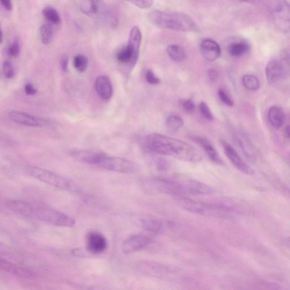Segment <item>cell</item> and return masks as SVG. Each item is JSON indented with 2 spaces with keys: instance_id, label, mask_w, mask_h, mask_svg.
<instances>
[{
  "instance_id": "cb8c5ba5",
  "label": "cell",
  "mask_w": 290,
  "mask_h": 290,
  "mask_svg": "<svg viewBox=\"0 0 290 290\" xmlns=\"http://www.w3.org/2000/svg\"><path fill=\"white\" fill-rule=\"evenodd\" d=\"M184 125L183 119L179 116L172 115L169 116L165 122V127L169 132L175 133L179 131Z\"/></svg>"
},
{
  "instance_id": "4316f807",
  "label": "cell",
  "mask_w": 290,
  "mask_h": 290,
  "mask_svg": "<svg viewBox=\"0 0 290 290\" xmlns=\"http://www.w3.org/2000/svg\"><path fill=\"white\" fill-rule=\"evenodd\" d=\"M44 17L49 23L53 25H58L61 23V17L57 11L52 7H47L43 11Z\"/></svg>"
},
{
  "instance_id": "d6986e66",
  "label": "cell",
  "mask_w": 290,
  "mask_h": 290,
  "mask_svg": "<svg viewBox=\"0 0 290 290\" xmlns=\"http://www.w3.org/2000/svg\"><path fill=\"white\" fill-rule=\"evenodd\" d=\"M0 269L16 276L25 278V279H28L34 276V273L27 269L17 266L1 258H0Z\"/></svg>"
},
{
  "instance_id": "44dd1931",
  "label": "cell",
  "mask_w": 290,
  "mask_h": 290,
  "mask_svg": "<svg viewBox=\"0 0 290 290\" xmlns=\"http://www.w3.org/2000/svg\"><path fill=\"white\" fill-rule=\"evenodd\" d=\"M268 119L273 127L280 128L285 122V112L279 106H272L268 111Z\"/></svg>"
},
{
  "instance_id": "9c48e42d",
  "label": "cell",
  "mask_w": 290,
  "mask_h": 290,
  "mask_svg": "<svg viewBox=\"0 0 290 290\" xmlns=\"http://www.w3.org/2000/svg\"><path fill=\"white\" fill-rule=\"evenodd\" d=\"M110 171L123 173H135L138 167L133 161L119 157L110 156L106 154L101 157L96 165Z\"/></svg>"
},
{
  "instance_id": "277c9868",
  "label": "cell",
  "mask_w": 290,
  "mask_h": 290,
  "mask_svg": "<svg viewBox=\"0 0 290 290\" xmlns=\"http://www.w3.org/2000/svg\"><path fill=\"white\" fill-rule=\"evenodd\" d=\"M80 8L83 13L90 18L103 20L112 27H117V11L102 0H81Z\"/></svg>"
},
{
  "instance_id": "484cf974",
  "label": "cell",
  "mask_w": 290,
  "mask_h": 290,
  "mask_svg": "<svg viewBox=\"0 0 290 290\" xmlns=\"http://www.w3.org/2000/svg\"><path fill=\"white\" fill-rule=\"evenodd\" d=\"M53 24L49 23H44L40 27V39L43 44H47L50 43L53 39Z\"/></svg>"
},
{
  "instance_id": "7402d4cb",
  "label": "cell",
  "mask_w": 290,
  "mask_h": 290,
  "mask_svg": "<svg viewBox=\"0 0 290 290\" xmlns=\"http://www.w3.org/2000/svg\"><path fill=\"white\" fill-rule=\"evenodd\" d=\"M167 52L171 59L177 63L183 61L186 58L184 49L178 45H170L167 48Z\"/></svg>"
},
{
  "instance_id": "ba28073f",
  "label": "cell",
  "mask_w": 290,
  "mask_h": 290,
  "mask_svg": "<svg viewBox=\"0 0 290 290\" xmlns=\"http://www.w3.org/2000/svg\"><path fill=\"white\" fill-rule=\"evenodd\" d=\"M28 171L31 176L36 179L53 186L54 187L64 190H70L73 188V185L71 181L55 173L46 170V169L36 167H30L28 168Z\"/></svg>"
},
{
  "instance_id": "e0dca14e",
  "label": "cell",
  "mask_w": 290,
  "mask_h": 290,
  "mask_svg": "<svg viewBox=\"0 0 290 290\" xmlns=\"http://www.w3.org/2000/svg\"><path fill=\"white\" fill-rule=\"evenodd\" d=\"M95 88L98 96L103 100H109L113 95V85L110 78L107 76H99L95 80Z\"/></svg>"
},
{
  "instance_id": "2e32d148",
  "label": "cell",
  "mask_w": 290,
  "mask_h": 290,
  "mask_svg": "<svg viewBox=\"0 0 290 290\" xmlns=\"http://www.w3.org/2000/svg\"><path fill=\"white\" fill-rule=\"evenodd\" d=\"M200 51L205 59L214 61L218 59L221 54V48L216 41L210 39L202 41L200 44Z\"/></svg>"
},
{
  "instance_id": "d4e9b609",
  "label": "cell",
  "mask_w": 290,
  "mask_h": 290,
  "mask_svg": "<svg viewBox=\"0 0 290 290\" xmlns=\"http://www.w3.org/2000/svg\"><path fill=\"white\" fill-rule=\"evenodd\" d=\"M142 225L147 231L154 233H160L163 230V225L157 219L147 218L142 219Z\"/></svg>"
},
{
  "instance_id": "e575fe53",
  "label": "cell",
  "mask_w": 290,
  "mask_h": 290,
  "mask_svg": "<svg viewBox=\"0 0 290 290\" xmlns=\"http://www.w3.org/2000/svg\"><path fill=\"white\" fill-rule=\"evenodd\" d=\"M145 77L147 82L151 85H158L160 82L159 78L157 77L154 73L150 69L147 70L145 74Z\"/></svg>"
},
{
  "instance_id": "603a6c76",
  "label": "cell",
  "mask_w": 290,
  "mask_h": 290,
  "mask_svg": "<svg viewBox=\"0 0 290 290\" xmlns=\"http://www.w3.org/2000/svg\"><path fill=\"white\" fill-rule=\"evenodd\" d=\"M238 143L239 147L247 157L252 158H254L255 151L250 140L244 135H239L237 138Z\"/></svg>"
},
{
  "instance_id": "9a60e30c",
  "label": "cell",
  "mask_w": 290,
  "mask_h": 290,
  "mask_svg": "<svg viewBox=\"0 0 290 290\" xmlns=\"http://www.w3.org/2000/svg\"><path fill=\"white\" fill-rule=\"evenodd\" d=\"M227 45V50L229 55L234 57L245 55L250 50V45L245 39L239 37L231 38Z\"/></svg>"
},
{
  "instance_id": "6da1fadb",
  "label": "cell",
  "mask_w": 290,
  "mask_h": 290,
  "mask_svg": "<svg viewBox=\"0 0 290 290\" xmlns=\"http://www.w3.org/2000/svg\"><path fill=\"white\" fill-rule=\"evenodd\" d=\"M145 143L148 150L156 154L193 162L202 159L201 153L191 145L170 137L151 134L146 136Z\"/></svg>"
},
{
  "instance_id": "ab89813d",
  "label": "cell",
  "mask_w": 290,
  "mask_h": 290,
  "mask_svg": "<svg viewBox=\"0 0 290 290\" xmlns=\"http://www.w3.org/2000/svg\"><path fill=\"white\" fill-rule=\"evenodd\" d=\"M25 93L28 95H34L37 93V91L31 84H27L25 86Z\"/></svg>"
},
{
  "instance_id": "8d00e7d4",
  "label": "cell",
  "mask_w": 290,
  "mask_h": 290,
  "mask_svg": "<svg viewBox=\"0 0 290 290\" xmlns=\"http://www.w3.org/2000/svg\"><path fill=\"white\" fill-rule=\"evenodd\" d=\"M209 77L210 81L212 82L217 81L218 78L219 74L217 70L211 69L208 72Z\"/></svg>"
},
{
  "instance_id": "3957f363",
  "label": "cell",
  "mask_w": 290,
  "mask_h": 290,
  "mask_svg": "<svg viewBox=\"0 0 290 290\" xmlns=\"http://www.w3.org/2000/svg\"><path fill=\"white\" fill-rule=\"evenodd\" d=\"M28 218L59 227H71L76 225V221L73 218L45 204L30 203Z\"/></svg>"
},
{
  "instance_id": "836d02e7",
  "label": "cell",
  "mask_w": 290,
  "mask_h": 290,
  "mask_svg": "<svg viewBox=\"0 0 290 290\" xmlns=\"http://www.w3.org/2000/svg\"><path fill=\"white\" fill-rule=\"evenodd\" d=\"M3 73L4 75L7 78H12L14 75L13 65L9 61H5L3 64Z\"/></svg>"
},
{
  "instance_id": "4fadbf2b",
  "label": "cell",
  "mask_w": 290,
  "mask_h": 290,
  "mask_svg": "<svg viewBox=\"0 0 290 290\" xmlns=\"http://www.w3.org/2000/svg\"><path fill=\"white\" fill-rule=\"evenodd\" d=\"M86 248L93 254H99L107 249V241L102 234L92 231L86 237Z\"/></svg>"
},
{
  "instance_id": "7bdbcfd3",
  "label": "cell",
  "mask_w": 290,
  "mask_h": 290,
  "mask_svg": "<svg viewBox=\"0 0 290 290\" xmlns=\"http://www.w3.org/2000/svg\"><path fill=\"white\" fill-rule=\"evenodd\" d=\"M286 134H287L288 135V138H289V136H290V130H289V127L288 126L287 128V129H286Z\"/></svg>"
},
{
  "instance_id": "f35d334b",
  "label": "cell",
  "mask_w": 290,
  "mask_h": 290,
  "mask_svg": "<svg viewBox=\"0 0 290 290\" xmlns=\"http://www.w3.org/2000/svg\"><path fill=\"white\" fill-rule=\"evenodd\" d=\"M60 65L62 70L66 72L68 68V59L67 57L64 56L61 57L60 60Z\"/></svg>"
},
{
  "instance_id": "f1b7e54d",
  "label": "cell",
  "mask_w": 290,
  "mask_h": 290,
  "mask_svg": "<svg viewBox=\"0 0 290 290\" xmlns=\"http://www.w3.org/2000/svg\"><path fill=\"white\" fill-rule=\"evenodd\" d=\"M74 68L80 73L85 72L88 66V60L82 55H78L74 57L73 60Z\"/></svg>"
},
{
  "instance_id": "ee69618b",
  "label": "cell",
  "mask_w": 290,
  "mask_h": 290,
  "mask_svg": "<svg viewBox=\"0 0 290 290\" xmlns=\"http://www.w3.org/2000/svg\"><path fill=\"white\" fill-rule=\"evenodd\" d=\"M238 1L245 2H250L253 1V0H238Z\"/></svg>"
},
{
  "instance_id": "f546056e",
  "label": "cell",
  "mask_w": 290,
  "mask_h": 290,
  "mask_svg": "<svg viewBox=\"0 0 290 290\" xmlns=\"http://www.w3.org/2000/svg\"><path fill=\"white\" fill-rule=\"evenodd\" d=\"M199 109H200L201 115L206 119L212 121L214 120V116L210 109L209 107L206 104L205 102H202L199 106Z\"/></svg>"
},
{
  "instance_id": "60d3db41",
  "label": "cell",
  "mask_w": 290,
  "mask_h": 290,
  "mask_svg": "<svg viewBox=\"0 0 290 290\" xmlns=\"http://www.w3.org/2000/svg\"><path fill=\"white\" fill-rule=\"evenodd\" d=\"M1 5L7 10H11L12 9V3L11 0H0Z\"/></svg>"
},
{
  "instance_id": "ac0fdd59",
  "label": "cell",
  "mask_w": 290,
  "mask_h": 290,
  "mask_svg": "<svg viewBox=\"0 0 290 290\" xmlns=\"http://www.w3.org/2000/svg\"><path fill=\"white\" fill-rule=\"evenodd\" d=\"M191 139L204 149L206 154L208 155L211 161L216 164H223V160L218 151L208 140L200 136H193Z\"/></svg>"
},
{
  "instance_id": "ffe728a7",
  "label": "cell",
  "mask_w": 290,
  "mask_h": 290,
  "mask_svg": "<svg viewBox=\"0 0 290 290\" xmlns=\"http://www.w3.org/2000/svg\"><path fill=\"white\" fill-rule=\"evenodd\" d=\"M12 121L21 125L31 127H41L43 124L30 115L19 111H11L9 114Z\"/></svg>"
},
{
  "instance_id": "4dcf8cb0",
  "label": "cell",
  "mask_w": 290,
  "mask_h": 290,
  "mask_svg": "<svg viewBox=\"0 0 290 290\" xmlns=\"http://www.w3.org/2000/svg\"><path fill=\"white\" fill-rule=\"evenodd\" d=\"M219 99L225 105L229 107L234 106V102L224 90L219 89L218 92Z\"/></svg>"
},
{
  "instance_id": "52a82bcc",
  "label": "cell",
  "mask_w": 290,
  "mask_h": 290,
  "mask_svg": "<svg viewBox=\"0 0 290 290\" xmlns=\"http://www.w3.org/2000/svg\"><path fill=\"white\" fill-rule=\"evenodd\" d=\"M269 12L276 26L284 31L290 27V7L287 0H259Z\"/></svg>"
},
{
  "instance_id": "1f68e13d",
  "label": "cell",
  "mask_w": 290,
  "mask_h": 290,
  "mask_svg": "<svg viewBox=\"0 0 290 290\" xmlns=\"http://www.w3.org/2000/svg\"><path fill=\"white\" fill-rule=\"evenodd\" d=\"M127 1L141 9H148L153 3V0H127Z\"/></svg>"
},
{
  "instance_id": "7a4b0ae2",
  "label": "cell",
  "mask_w": 290,
  "mask_h": 290,
  "mask_svg": "<svg viewBox=\"0 0 290 290\" xmlns=\"http://www.w3.org/2000/svg\"><path fill=\"white\" fill-rule=\"evenodd\" d=\"M148 16L150 22L159 28L181 32L198 30L196 22L186 14L153 10Z\"/></svg>"
},
{
  "instance_id": "b9f144b4",
  "label": "cell",
  "mask_w": 290,
  "mask_h": 290,
  "mask_svg": "<svg viewBox=\"0 0 290 290\" xmlns=\"http://www.w3.org/2000/svg\"><path fill=\"white\" fill-rule=\"evenodd\" d=\"M2 40H3V34L1 26H0V43H1L2 42Z\"/></svg>"
},
{
  "instance_id": "5bb4252c",
  "label": "cell",
  "mask_w": 290,
  "mask_h": 290,
  "mask_svg": "<svg viewBox=\"0 0 290 290\" xmlns=\"http://www.w3.org/2000/svg\"><path fill=\"white\" fill-rule=\"evenodd\" d=\"M104 152L96 149H85V150H73L70 151V155L74 159L87 164L96 165L97 161L103 155Z\"/></svg>"
},
{
  "instance_id": "8fae6325",
  "label": "cell",
  "mask_w": 290,
  "mask_h": 290,
  "mask_svg": "<svg viewBox=\"0 0 290 290\" xmlns=\"http://www.w3.org/2000/svg\"><path fill=\"white\" fill-rule=\"evenodd\" d=\"M152 242L147 235L138 234L131 236L123 242L122 250L124 254H131L147 247Z\"/></svg>"
},
{
  "instance_id": "5b68a950",
  "label": "cell",
  "mask_w": 290,
  "mask_h": 290,
  "mask_svg": "<svg viewBox=\"0 0 290 290\" xmlns=\"http://www.w3.org/2000/svg\"><path fill=\"white\" fill-rule=\"evenodd\" d=\"M179 200L184 209L194 214L223 218L235 213L234 209L224 205L205 204L186 197L179 198Z\"/></svg>"
},
{
  "instance_id": "74e56055",
  "label": "cell",
  "mask_w": 290,
  "mask_h": 290,
  "mask_svg": "<svg viewBox=\"0 0 290 290\" xmlns=\"http://www.w3.org/2000/svg\"><path fill=\"white\" fill-rule=\"evenodd\" d=\"M156 167L159 170H163L167 167V163L163 159H159L156 161Z\"/></svg>"
},
{
  "instance_id": "30bf717a",
  "label": "cell",
  "mask_w": 290,
  "mask_h": 290,
  "mask_svg": "<svg viewBox=\"0 0 290 290\" xmlns=\"http://www.w3.org/2000/svg\"><path fill=\"white\" fill-rule=\"evenodd\" d=\"M265 74L269 84L276 85L287 78V66L280 60H272L269 62L265 69Z\"/></svg>"
},
{
  "instance_id": "7c38bea8",
  "label": "cell",
  "mask_w": 290,
  "mask_h": 290,
  "mask_svg": "<svg viewBox=\"0 0 290 290\" xmlns=\"http://www.w3.org/2000/svg\"><path fill=\"white\" fill-rule=\"evenodd\" d=\"M221 144L228 159L239 171L247 175L254 174V171L253 169L242 159L237 151L229 143L224 140H222Z\"/></svg>"
},
{
  "instance_id": "83f0119b",
  "label": "cell",
  "mask_w": 290,
  "mask_h": 290,
  "mask_svg": "<svg viewBox=\"0 0 290 290\" xmlns=\"http://www.w3.org/2000/svg\"><path fill=\"white\" fill-rule=\"evenodd\" d=\"M243 84L248 90L256 91L259 89L260 81L258 78L252 74H246L243 77Z\"/></svg>"
},
{
  "instance_id": "d6a6232c",
  "label": "cell",
  "mask_w": 290,
  "mask_h": 290,
  "mask_svg": "<svg viewBox=\"0 0 290 290\" xmlns=\"http://www.w3.org/2000/svg\"><path fill=\"white\" fill-rule=\"evenodd\" d=\"M181 107L186 113L191 114L195 110L196 105L191 99H184L180 102Z\"/></svg>"
},
{
  "instance_id": "d590c367",
  "label": "cell",
  "mask_w": 290,
  "mask_h": 290,
  "mask_svg": "<svg viewBox=\"0 0 290 290\" xmlns=\"http://www.w3.org/2000/svg\"><path fill=\"white\" fill-rule=\"evenodd\" d=\"M20 52V46L18 40H14V42L8 49V54L12 57H16L19 55Z\"/></svg>"
},
{
  "instance_id": "8992f818",
  "label": "cell",
  "mask_w": 290,
  "mask_h": 290,
  "mask_svg": "<svg viewBox=\"0 0 290 290\" xmlns=\"http://www.w3.org/2000/svg\"><path fill=\"white\" fill-rule=\"evenodd\" d=\"M142 41V33L140 29L137 26L133 27L127 46L117 54V60L119 63L134 67L139 59Z\"/></svg>"
}]
</instances>
